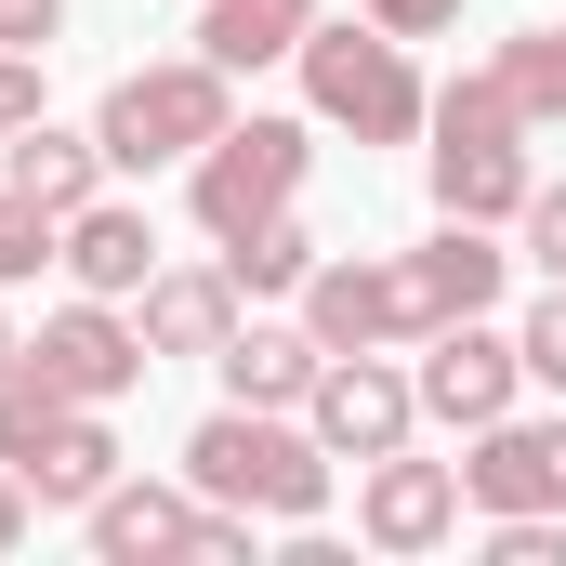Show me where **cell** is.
I'll return each instance as SVG.
<instances>
[{
    "mask_svg": "<svg viewBox=\"0 0 566 566\" xmlns=\"http://www.w3.org/2000/svg\"><path fill=\"white\" fill-rule=\"evenodd\" d=\"M501 277H514V251L448 211L422 251H396V264H316L303 277V329L329 356H396V343H434L448 316H488Z\"/></svg>",
    "mask_w": 566,
    "mask_h": 566,
    "instance_id": "cell-1",
    "label": "cell"
},
{
    "mask_svg": "<svg viewBox=\"0 0 566 566\" xmlns=\"http://www.w3.org/2000/svg\"><path fill=\"white\" fill-rule=\"evenodd\" d=\"M185 488L198 501H224V514H277V527H303L316 501H329V448L316 434H290L277 409H211V422L185 434Z\"/></svg>",
    "mask_w": 566,
    "mask_h": 566,
    "instance_id": "cell-2",
    "label": "cell"
},
{
    "mask_svg": "<svg viewBox=\"0 0 566 566\" xmlns=\"http://www.w3.org/2000/svg\"><path fill=\"white\" fill-rule=\"evenodd\" d=\"M422 133H434V211H461V224H501V211H527V106L501 93V66L448 80Z\"/></svg>",
    "mask_w": 566,
    "mask_h": 566,
    "instance_id": "cell-3",
    "label": "cell"
},
{
    "mask_svg": "<svg viewBox=\"0 0 566 566\" xmlns=\"http://www.w3.org/2000/svg\"><path fill=\"white\" fill-rule=\"evenodd\" d=\"M0 461H13V474H27V501H53V514H93V501L119 488V434H106V409L53 396L27 356L0 369Z\"/></svg>",
    "mask_w": 566,
    "mask_h": 566,
    "instance_id": "cell-4",
    "label": "cell"
},
{
    "mask_svg": "<svg viewBox=\"0 0 566 566\" xmlns=\"http://www.w3.org/2000/svg\"><path fill=\"white\" fill-rule=\"evenodd\" d=\"M303 93H316V119L329 133H356V145H409L434 119V93L409 80V40L396 27H303Z\"/></svg>",
    "mask_w": 566,
    "mask_h": 566,
    "instance_id": "cell-5",
    "label": "cell"
},
{
    "mask_svg": "<svg viewBox=\"0 0 566 566\" xmlns=\"http://www.w3.org/2000/svg\"><path fill=\"white\" fill-rule=\"evenodd\" d=\"M224 119H238V106H224V66L185 53V66H133V80L106 93L93 145H106V171H171V158H198Z\"/></svg>",
    "mask_w": 566,
    "mask_h": 566,
    "instance_id": "cell-6",
    "label": "cell"
},
{
    "mask_svg": "<svg viewBox=\"0 0 566 566\" xmlns=\"http://www.w3.org/2000/svg\"><path fill=\"white\" fill-rule=\"evenodd\" d=\"M303 158H316L303 119H224V133L185 158V198H198V224H211V238H251L264 211L303 198Z\"/></svg>",
    "mask_w": 566,
    "mask_h": 566,
    "instance_id": "cell-7",
    "label": "cell"
},
{
    "mask_svg": "<svg viewBox=\"0 0 566 566\" xmlns=\"http://www.w3.org/2000/svg\"><path fill=\"white\" fill-rule=\"evenodd\" d=\"M93 554L106 566H251V514H224L198 488H106Z\"/></svg>",
    "mask_w": 566,
    "mask_h": 566,
    "instance_id": "cell-8",
    "label": "cell"
},
{
    "mask_svg": "<svg viewBox=\"0 0 566 566\" xmlns=\"http://www.w3.org/2000/svg\"><path fill=\"white\" fill-rule=\"evenodd\" d=\"M27 369H40L53 396H80V409H119V396H133L158 356H145V329H133V316H106V290H80V303H53V316H40Z\"/></svg>",
    "mask_w": 566,
    "mask_h": 566,
    "instance_id": "cell-9",
    "label": "cell"
},
{
    "mask_svg": "<svg viewBox=\"0 0 566 566\" xmlns=\"http://www.w3.org/2000/svg\"><path fill=\"white\" fill-rule=\"evenodd\" d=\"M409 382H422V422H501V409H514V382H527V343H501V329H488V316H448V329H434L422 343V369H409Z\"/></svg>",
    "mask_w": 566,
    "mask_h": 566,
    "instance_id": "cell-10",
    "label": "cell"
},
{
    "mask_svg": "<svg viewBox=\"0 0 566 566\" xmlns=\"http://www.w3.org/2000/svg\"><path fill=\"white\" fill-rule=\"evenodd\" d=\"M303 422H316L329 461H382V448H409V422H422V382H396L382 356H329L316 396H303Z\"/></svg>",
    "mask_w": 566,
    "mask_h": 566,
    "instance_id": "cell-11",
    "label": "cell"
},
{
    "mask_svg": "<svg viewBox=\"0 0 566 566\" xmlns=\"http://www.w3.org/2000/svg\"><path fill=\"white\" fill-rule=\"evenodd\" d=\"M461 501L474 514H566V422H474V461H461Z\"/></svg>",
    "mask_w": 566,
    "mask_h": 566,
    "instance_id": "cell-12",
    "label": "cell"
},
{
    "mask_svg": "<svg viewBox=\"0 0 566 566\" xmlns=\"http://www.w3.org/2000/svg\"><path fill=\"white\" fill-rule=\"evenodd\" d=\"M356 527H369L382 554H434V541L461 527V461H409V448H382L369 488H356Z\"/></svg>",
    "mask_w": 566,
    "mask_h": 566,
    "instance_id": "cell-13",
    "label": "cell"
},
{
    "mask_svg": "<svg viewBox=\"0 0 566 566\" xmlns=\"http://www.w3.org/2000/svg\"><path fill=\"white\" fill-rule=\"evenodd\" d=\"M238 343V277L224 264H158L145 277V356H224Z\"/></svg>",
    "mask_w": 566,
    "mask_h": 566,
    "instance_id": "cell-14",
    "label": "cell"
},
{
    "mask_svg": "<svg viewBox=\"0 0 566 566\" xmlns=\"http://www.w3.org/2000/svg\"><path fill=\"white\" fill-rule=\"evenodd\" d=\"M53 264H66L80 290H106V303H119V290L158 277V224H145L133 198H93V211H66V224H53Z\"/></svg>",
    "mask_w": 566,
    "mask_h": 566,
    "instance_id": "cell-15",
    "label": "cell"
},
{
    "mask_svg": "<svg viewBox=\"0 0 566 566\" xmlns=\"http://www.w3.org/2000/svg\"><path fill=\"white\" fill-rule=\"evenodd\" d=\"M0 185H13V198H40V211L66 224V211H93V198H106V145H93V133H53V119H27V133L0 145Z\"/></svg>",
    "mask_w": 566,
    "mask_h": 566,
    "instance_id": "cell-16",
    "label": "cell"
},
{
    "mask_svg": "<svg viewBox=\"0 0 566 566\" xmlns=\"http://www.w3.org/2000/svg\"><path fill=\"white\" fill-rule=\"evenodd\" d=\"M211 369H224V396H238V409H290V396H316L329 343H316V329H264V316H238V343H224Z\"/></svg>",
    "mask_w": 566,
    "mask_h": 566,
    "instance_id": "cell-17",
    "label": "cell"
},
{
    "mask_svg": "<svg viewBox=\"0 0 566 566\" xmlns=\"http://www.w3.org/2000/svg\"><path fill=\"white\" fill-rule=\"evenodd\" d=\"M303 27H316V0H198V53H211L224 80H251V66L303 53Z\"/></svg>",
    "mask_w": 566,
    "mask_h": 566,
    "instance_id": "cell-18",
    "label": "cell"
},
{
    "mask_svg": "<svg viewBox=\"0 0 566 566\" xmlns=\"http://www.w3.org/2000/svg\"><path fill=\"white\" fill-rule=\"evenodd\" d=\"M224 277H238V303H264V290H303V277H316V238H303L290 211H264L251 238H224Z\"/></svg>",
    "mask_w": 566,
    "mask_h": 566,
    "instance_id": "cell-19",
    "label": "cell"
},
{
    "mask_svg": "<svg viewBox=\"0 0 566 566\" xmlns=\"http://www.w3.org/2000/svg\"><path fill=\"white\" fill-rule=\"evenodd\" d=\"M501 93L527 106V133H554L566 119V27H514L501 40Z\"/></svg>",
    "mask_w": 566,
    "mask_h": 566,
    "instance_id": "cell-20",
    "label": "cell"
},
{
    "mask_svg": "<svg viewBox=\"0 0 566 566\" xmlns=\"http://www.w3.org/2000/svg\"><path fill=\"white\" fill-rule=\"evenodd\" d=\"M40 264H53V211L0 185V290H13V277H40Z\"/></svg>",
    "mask_w": 566,
    "mask_h": 566,
    "instance_id": "cell-21",
    "label": "cell"
},
{
    "mask_svg": "<svg viewBox=\"0 0 566 566\" xmlns=\"http://www.w3.org/2000/svg\"><path fill=\"white\" fill-rule=\"evenodd\" d=\"M514 343H527V382H566V277L527 303V329H514Z\"/></svg>",
    "mask_w": 566,
    "mask_h": 566,
    "instance_id": "cell-22",
    "label": "cell"
},
{
    "mask_svg": "<svg viewBox=\"0 0 566 566\" xmlns=\"http://www.w3.org/2000/svg\"><path fill=\"white\" fill-rule=\"evenodd\" d=\"M527 264L566 277V185H527Z\"/></svg>",
    "mask_w": 566,
    "mask_h": 566,
    "instance_id": "cell-23",
    "label": "cell"
},
{
    "mask_svg": "<svg viewBox=\"0 0 566 566\" xmlns=\"http://www.w3.org/2000/svg\"><path fill=\"white\" fill-rule=\"evenodd\" d=\"M66 40V0H0V53H53Z\"/></svg>",
    "mask_w": 566,
    "mask_h": 566,
    "instance_id": "cell-24",
    "label": "cell"
},
{
    "mask_svg": "<svg viewBox=\"0 0 566 566\" xmlns=\"http://www.w3.org/2000/svg\"><path fill=\"white\" fill-rule=\"evenodd\" d=\"M40 119V53H0V145Z\"/></svg>",
    "mask_w": 566,
    "mask_h": 566,
    "instance_id": "cell-25",
    "label": "cell"
},
{
    "mask_svg": "<svg viewBox=\"0 0 566 566\" xmlns=\"http://www.w3.org/2000/svg\"><path fill=\"white\" fill-rule=\"evenodd\" d=\"M369 27H396V40H434V27H461V0H369Z\"/></svg>",
    "mask_w": 566,
    "mask_h": 566,
    "instance_id": "cell-26",
    "label": "cell"
},
{
    "mask_svg": "<svg viewBox=\"0 0 566 566\" xmlns=\"http://www.w3.org/2000/svg\"><path fill=\"white\" fill-rule=\"evenodd\" d=\"M27 514H40V501H27V474H13V461H0V554H13V541H27Z\"/></svg>",
    "mask_w": 566,
    "mask_h": 566,
    "instance_id": "cell-27",
    "label": "cell"
},
{
    "mask_svg": "<svg viewBox=\"0 0 566 566\" xmlns=\"http://www.w3.org/2000/svg\"><path fill=\"white\" fill-rule=\"evenodd\" d=\"M13 356H27V343H13V316H0V369H13Z\"/></svg>",
    "mask_w": 566,
    "mask_h": 566,
    "instance_id": "cell-28",
    "label": "cell"
}]
</instances>
